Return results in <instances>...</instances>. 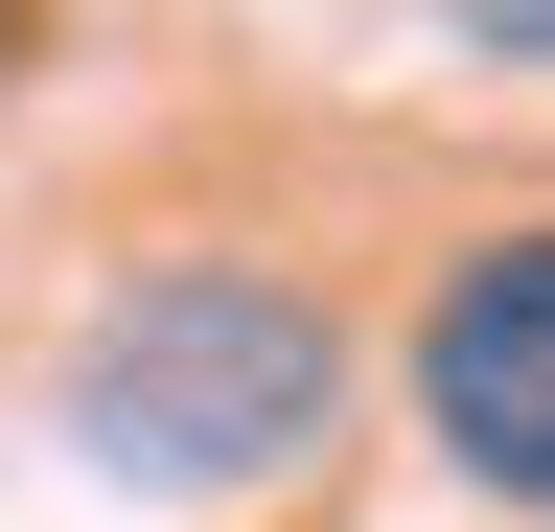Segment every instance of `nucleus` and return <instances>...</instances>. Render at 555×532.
<instances>
[{
  "instance_id": "f257e3e1",
  "label": "nucleus",
  "mask_w": 555,
  "mask_h": 532,
  "mask_svg": "<svg viewBox=\"0 0 555 532\" xmlns=\"http://www.w3.org/2000/svg\"><path fill=\"white\" fill-rule=\"evenodd\" d=\"M347 417V324L301 278H255V255H163V278L93 301V348H69V440L116 463V486H301Z\"/></svg>"
},
{
  "instance_id": "f03ea898",
  "label": "nucleus",
  "mask_w": 555,
  "mask_h": 532,
  "mask_svg": "<svg viewBox=\"0 0 555 532\" xmlns=\"http://www.w3.org/2000/svg\"><path fill=\"white\" fill-rule=\"evenodd\" d=\"M416 440H440L486 509H555V232H486L463 278L416 301Z\"/></svg>"
},
{
  "instance_id": "7ed1b4c3",
  "label": "nucleus",
  "mask_w": 555,
  "mask_h": 532,
  "mask_svg": "<svg viewBox=\"0 0 555 532\" xmlns=\"http://www.w3.org/2000/svg\"><path fill=\"white\" fill-rule=\"evenodd\" d=\"M486 24H509V47H555V0H486Z\"/></svg>"
}]
</instances>
